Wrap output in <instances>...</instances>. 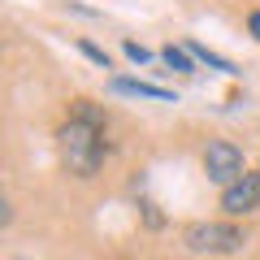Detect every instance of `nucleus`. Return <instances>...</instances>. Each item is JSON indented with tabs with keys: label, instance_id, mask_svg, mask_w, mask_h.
Listing matches in <instances>:
<instances>
[{
	"label": "nucleus",
	"instance_id": "39448f33",
	"mask_svg": "<svg viewBox=\"0 0 260 260\" xmlns=\"http://www.w3.org/2000/svg\"><path fill=\"white\" fill-rule=\"evenodd\" d=\"M113 91L117 95H139V100H156V104H178V95L169 87H156V83H143V78H113Z\"/></svg>",
	"mask_w": 260,
	"mask_h": 260
},
{
	"label": "nucleus",
	"instance_id": "1a4fd4ad",
	"mask_svg": "<svg viewBox=\"0 0 260 260\" xmlns=\"http://www.w3.org/2000/svg\"><path fill=\"white\" fill-rule=\"evenodd\" d=\"M78 48H83V52L91 56L95 65H104V70H109V52H104V48H95V44H87V39H78Z\"/></svg>",
	"mask_w": 260,
	"mask_h": 260
},
{
	"label": "nucleus",
	"instance_id": "f257e3e1",
	"mask_svg": "<svg viewBox=\"0 0 260 260\" xmlns=\"http://www.w3.org/2000/svg\"><path fill=\"white\" fill-rule=\"evenodd\" d=\"M56 156L74 178H95L109 156V139H104V126L83 117H70L61 130H56Z\"/></svg>",
	"mask_w": 260,
	"mask_h": 260
},
{
	"label": "nucleus",
	"instance_id": "423d86ee",
	"mask_svg": "<svg viewBox=\"0 0 260 260\" xmlns=\"http://www.w3.org/2000/svg\"><path fill=\"white\" fill-rule=\"evenodd\" d=\"M186 52H191V56H195V61H200V65H208V70H221V74H239V70H234V65L225 61V56L208 52L204 44H186Z\"/></svg>",
	"mask_w": 260,
	"mask_h": 260
},
{
	"label": "nucleus",
	"instance_id": "0eeeda50",
	"mask_svg": "<svg viewBox=\"0 0 260 260\" xmlns=\"http://www.w3.org/2000/svg\"><path fill=\"white\" fill-rule=\"evenodd\" d=\"M160 56H165V65H169V70H178V74H195V56L186 52V48H174V44H169Z\"/></svg>",
	"mask_w": 260,
	"mask_h": 260
},
{
	"label": "nucleus",
	"instance_id": "9d476101",
	"mask_svg": "<svg viewBox=\"0 0 260 260\" xmlns=\"http://www.w3.org/2000/svg\"><path fill=\"white\" fill-rule=\"evenodd\" d=\"M126 56H130V61H139V65H143V61H148L152 52H148L143 44H135V39H126Z\"/></svg>",
	"mask_w": 260,
	"mask_h": 260
},
{
	"label": "nucleus",
	"instance_id": "f03ea898",
	"mask_svg": "<svg viewBox=\"0 0 260 260\" xmlns=\"http://www.w3.org/2000/svg\"><path fill=\"white\" fill-rule=\"evenodd\" d=\"M182 243L200 256H230L247 243V234L239 230L234 221H191L182 230Z\"/></svg>",
	"mask_w": 260,
	"mask_h": 260
},
{
	"label": "nucleus",
	"instance_id": "6e6552de",
	"mask_svg": "<svg viewBox=\"0 0 260 260\" xmlns=\"http://www.w3.org/2000/svg\"><path fill=\"white\" fill-rule=\"evenodd\" d=\"M70 117H83V121H95V126H104V113L95 109L91 100H74V104H70Z\"/></svg>",
	"mask_w": 260,
	"mask_h": 260
},
{
	"label": "nucleus",
	"instance_id": "f8f14e48",
	"mask_svg": "<svg viewBox=\"0 0 260 260\" xmlns=\"http://www.w3.org/2000/svg\"><path fill=\"white\" fill-rule=\"evenodd\" d=\"M247 30H251V39H260V9L247 18Z\"/></svg>",
	"mask_w": 260,
	"mask_h": 260
},
{
	"label": "nucleus",
	"instance_id": "7ed1b4c3",
	"mask_svg": "<svg viewBox=\"0 0 260 260\" xmlns=\"http://www.w3.org/2000/svg\"><path fill=\"white\" fill-rule=\"evenodd\" d=\"M204 174L213 178V182L230 186L234 178H243V174H247V165H243V152L234 148V143H225V139L208 143V152H204Z\"/></svg>",
	"mask_w": 260,
	"mask_h": 260
},
{
	"label": "nucleus",
	"instance_id": "9b49d317",
	"mask_svg": "<svg viewBox=\"0 0 260 260\" xmlns=\"http://www.w3.org/2000/svg\"><path fill=\"white\" fill-rule=\"evenodd\" d=\"M13 221V208H9V200H5V195H0V230H5V225Z\"/></svg>",
	"mask_w": 260,
	"mask_h": 260
},
{
	"label": "nucleus",
	"instance_id": "20e7f679",
	"mask_svg": "<svg viewBox=\"0 0 260 260\" xmlns=\"http://www.w3.org/2000/svg\"><path fill=\"white\" fill-rule=\"evenodd\" d=\"M225 217H247L251 208H260V174H243L221 191Z\"/></svg>",
	"mask_w": 260,
	"mask_h": 260
}]
</instances>
